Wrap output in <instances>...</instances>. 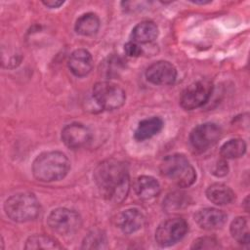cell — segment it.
Returning <instances> with one entry per match:
<instances>
[{"label":"cell","instance_id":"obj_29","mask_svg":"<svg viewBox=\"0 0 250 250\" xmlns=\"http://www.w3.org/2000/svg\"><path fill=\"white\" fill-rule=\"evenodd\" d=\"M64 1H59V0H49V1H42V4L50 9H57L63 5Z\"/></svg>","mask_w":250,"mask_h":250},{"label":"cell","instance_id":"obj_9","mask_svg":"<svg viewBox=\"0 0 250 250\" xmlns=\"http://www.w3.org/2000/svg\"><path fill=\"white\" fill-rule=\"evenodd\" d=\"M222 128L213 122H206L194 127L189 134V144L196 152L206 151L222 137Z\"/></svg>","mask_w":250,"mask_h":250},{"label":"cell","instance_id":"obj_15","mask_svg":"<svg viewBox=\"0 0 250 250\" xmlns=\"http://www.w3.org/2000/svg\"><path fill=\"white\" fill-rule=\"evenodd\" d=\"M135 193L143 200H151L160 193V185L151 176H140L134 183Z\"/></svg>","mask_w":250,"mask_h":250},{"label":"cell","instance_id":"obj_30","mask_svg":"<svg viewBox=\"0 0 250 250\" xmlns=\"http://www.w3.org/2000/svg\"><path fill=\"white\" fill-rule=\"evenodd\" d=\"M248 200H249V196H246V198L244 199V203H243V204L245 205L244 208H245V211H246V212L249 211V208H248Z\"/></svg>","mask_w":250,"mask_h":250},{"label":"cell","instance_id":"obj_24","mask_svg":"<svg viewBox=\"0 0 250 250\" xmlns=\"http://www.w3.org/2000/svg\"><path fill=\"white\" fill-rule=\"evenodd\" d=\"M107 247V238L101 229L90 231L83 239L81 248L83 249H104Z\"/></svg>","mask_w":250,"mask_h":250},{"label":"cell","instance_id":"obj_7","mask_svg":"<svg viewBox=\"0 0 250 250\" xmlns=\"http://www.w3.org/2000/svg\"><path fill=\"white\" fill-rule=\"evenodd\" d=\"M188 225L180 217L163 221L155 230V241L161 247H168L180 241L187 233Z\"/></svg>","mask_w":250,"mask_h":250},{"label":"cell","instance_id":"obj_26","mask_svg":"<svg viewBox=\"0 0 250 250\" xmlns=\"http://www.w3.org/2000/svg\"><path fill=\"white\" fill-rule=\"evenodd\" d=\"M122 67V61L119 58L111 57L104 62V71L105 72L106 77H111L113 75H117Z\"/></svg>","mask_w":250,"mask_h":250},{"label":"cell","instance_id":"obj_16","mask_svg":"<svg viewBox=\"0 0 250 250\" xmlns=\"http://www.w3.org/2000/svg\"><path fill=\"white\" fill-rule=\"evenodd\" d=\"M159 34L158 26L151 21H144L134 26L131 32L132 41L138 44L153 42Z\"/></svg>","mask_w":250,"mask_h":250},{"label":"cell","instance_id":"obj_17","mask_svg":"<svg viewBox=\"0 0 250 250\" xmlns=\"http://www.w3.org/2000/svg\"><path fill=\"white\" fill-rule=\"evenodd\" d=\"M163 128V120L160 117L152 116L150 118L143 119L139 122L134 138L138 142H144L157 135Z\"/></svg>","mask_w":250,"mask_h":250},{"label":"cell","instance_id":"obj_23","mask_svg":"<svg viewBox=\"0 0 250 250\" xmlns=\"http://www.w3.org/2000/svg\"><path fill=\"white\" fill-rule=\"evenodd\" d=\"M188 196L182 191H174L169 193L163 200V208L166 212H173L183 209L188 205Z\"/></svg>","mask_w":250,"mask_h":250},{"label":"cell","instance_id":"obj_19","mask_svg":"<svg viewBox=\"0 0 250 250\" xmlns=\"http://www.w3.org/2000/svg\"><path fill=\"white\" fill-rule=\"evenodd\" d=\"M100 24V19L95 13H85L76 20L74 29L82 36H92L98 32Z\"/></svg>","mask_w":250,"mask_h":250},{"label":"cell","instance_id":"obj_4","mask_svg":"<svg viewBox=\"0 0 250 250\" xmlns=\"http://www.w3.org/2000/svg\"><path fill=\"white\" fill-rule=\"evenodd\" d=\"M6 215L14 222L25 223L37 218L40 204L31 192H20L10 196L4 204Z\"/></svg>","mask_w":250,"mask_h":250},{"label":"cell","instance_id":"obj_14","mask_svg":"<svg viewBox=\"0 0 250 250\" xmlns=\"http://www.w3.org/2000/svg\"><path fill=\"white\" fill-rule=\"evenodd\" d=\"M145 224V215L136 208L124 210L117 217V226L126 234H131L140 230Z\"/></svg>","mask_w":250,"mask_h":250},{"label":"cell","instance_id":"obj_25","mask_svg":"<svg viewBox=\"0 0 250 250\" xmlns=\"http://www.w3.org/2000/svg\"><path fill=\"white\" fill-rule=\"evenodd\" d=\"M220 245L218 240L211 236H203L195 239L191 245V249H216Z\"/></svg>","mask_w":250,"mask_h":250},{"label":"cell","instance_id":"obj_13","mask_svg":"<svg viewBox=\"0 0 250 250\" xmlns=\"http://www.w3.org/2000/svg\"><path fill=\"white\" fill-rule=\"evenodd\" d=\"M68 68L77 77L88 75L94 65L93 57L86 49H77L71 53L68 59Z\"/></svg>","mask_w":250,"mask_h":250},{"label":"cell","instance_id":"obj_18","mask_svg":"<svg viewBox=\"0 0 250 250\" xmlns=\"http://www.w3.org/2000/svg\"><path fill=\"white\" fill-rule=\"evenodd\" d=\"M206 197L216 205H227L235 199L233 190L225 184L215 183L210 185L206 191Z\"/></svg>","mask_w":250,"mask_h":250},{"label":"cell","instance_id":"obj_8","mask_svg":"<svg viewBox=\"0 0 250 250\" xmlns=\"http://www.w3.org/2000/svg\"><path fill=\"white\" fill-rule=\"evenodd\" d=\"M213 90L211 81L201 79L191 83L182 93L180 104L186 110H192L205 104Z\"/></svg>","mask_w":250,"mask_h":250},{"label":"cell","instance_id":"obj_20","mask_svg":"<svg viewBox=\"0 0 250 250\" xmlns=\"http://www.w3.org/2000/svg\"><path fill=\"white\" fill-rule=\"evenodd\" d=\"M230 234L232 238L240 244H249L250 233H249V220L247 217L239 216L235 218L229 227Z\"/></svg>","mask_w":250,"mask_h":250},{"label":"cell","instance_id":"obj_31","mask_svg":"<svg viewBox=\"0 0 250 250\" xmlns=\"http://www.w3.org/2000/svg\"><path fill=\"white\" fill-rule=\"evenodd\" d=\"M190 2H192V3H194V4L203 5V4H208V3H210L211 1H190Z\"/></svg>","mask_w":250,"mask_h":250},{"label":"cell","instance_id":"obj_6","mask_svg":"<svg viewBox=\"0 0 250 250\" xmlns=\"http://www.w3.org/2000/svg\"><path fill=\"white\" fill-rule=\"evenodd\" d=\"M47 224L54 232L68 235L76 232L80 229L82 220L76 211L61 207L50 212L47 218Z\"/></svg>","mask_w":250,"mask_h":250},{"label":"cell","instance_id":"obj_3","mask_svg":"<svg viewBox=\"0 0 250 250\" xmlns=\"http://www.w3.org/2000/svg\"><path fill=\"white\" fill-rule=\"evenodd\" d=\"M160 174L180 188H188L196 180V172L184 154L167 155L159 166Z\"/></svg>","mask_w":250,"mask_h":250},{"label":"cell","instance_id":"obj_5","mask_svg":"<svg viewBox=\"0 0 250 250\" xmlns=\"http://www.w3.org/2000/svg\"><path fill=\"white\" fill-rule=\"evenodd\" d=\"M93 99L100 109L113 110L124 104L126 94L119 85L111 81H100L93 87Z\"/></svg>","mask_w":250,"mask_h":250},{"label":"cell","instance_id":"obj_11","mask_svg":"<svg viewBox=\"0 0 250 250\" xmlns=\"http://www.w3.org/2000/svg\"><path fill=\"white\" fill-rule=\"evenodd\" d=\"M61 137L62 143L67 147L79 148L90 142L92 135L87 126L79 122H73L62 128Z\"/></svg>","mask_w":250,"mask_h":250},{"label":"cell","instance_id":"obj_21","mask_svg":"<svg viewBox=\"0 0 250 250\" xmlns=\"http://www.w3.org/2000/svg\"><path fill=\"white\" fill-rule=\"evenodd\" d=\"M246 143L242 139H230L226 142L220 149V154L224 159H234L241 157L246 152Z\"/></svg>","mask_w":250,"mask_h":250},{"label":"cell","instance_id":"obj_27","mask_svg":"<svg viewBox=\"0 0 250 250\" xmlns=\"http://www.w3.org/2000/svg\"><path fill=\"white\" fill-rule=\"evenodd\" d=\"M124 51L127 56L129 57H140L143 54V48L140 46V44L134 42V41H129L124 45Z\"/></svg>","mask_w":250,"mask_h":250},{"label":"cell","instance_id":"obj_22","mask_svg":"<svg viewBox=\"0 0 250 250\" xmlns=\"http://www.w3.org/2000/svg\"><path fill=\"white\" fill-rule=\"evenodd\" d=\"M25 249H62V246L54 237L45 234L30 235L24 245Z\"/></svg>","mask_w":250,"mask_h":250},{"label":"cell","instance_id":"obj_10","mask_svg":"<svg viewBox=\"0 0 250 250\" xmlns=\"http://www.w3.org/2000/svg\"><path fill=\"white\" fill-rule=\"evenodd\" d=\"M146 78L155 85H172L177 79V69L167 61H157L146 68Z\"/></svg>","mask_w":250,"mask_h":250},{"label":"cell","instance_id":"obj_1","mask_svg":"<svg viewBox=\"0 0 250 250\" xmlns=\"http://www.w3.org/2000/svg\"><path fill=\"white\" fill-rule=\"evenodd\" d=\"M94 181L106 200L120 203L127 197L130 188L128 166L114 158L106 159L96 167Z\"/></svg>","mask_w":250,"mask_h":250},{"label":"cell","instance_id":"obj_12","mask_svg":"<svg viewBox=\"0 0 250 250\" xmlns=\"http://www.w3.org/2000/svg\"><path fill=\"white\" fill-rule=\"evenodd\" d=\"M227 214L217 208H203L194 214V221L203 229L215 230L221 229L227 222Z\"/></svg>","mask_w":250,"mask_h":250},{"label":"cell","instance_id":"obj_28","mask_svg":"<svg viewBox=\"0 0 250 250\" xmlns=\"http://www.w3.org/2000/svg\"><path fill=\"white\" fill-rule=\"evenodd\" d=\"M229 173V166L225 159L219 160L212 169V174L216 177H224Z\"/></svg>","mask_w":250,"mask_h":250},{"label":"cell","instance_id":"obj_2","mask_svg":"<svg viewBox=\"0 0 250 250\" xmlns=\"http://www.w3.org/2000/svg\"><path fill=\"white\" fill-rule=\"evenodd\" d=\"M33 177L43 183H51L63 179L69 169L70 161L67 156L57 150L40 153L32 163Z\"/></svg>","mask_w":250,"mask_h":250}]
</instances>
